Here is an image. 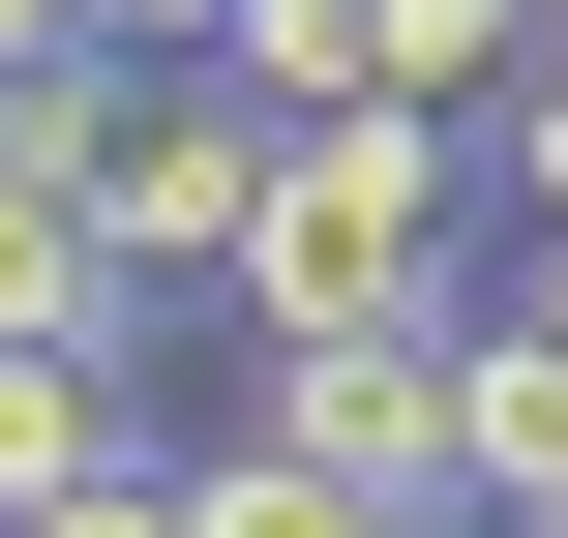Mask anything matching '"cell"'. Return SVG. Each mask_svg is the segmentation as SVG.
<instances>
[{
  "instance_id": "cell-1",
  "label": "cell",
  "mask_w": 568,
  "mask_h": 538,
  "mask_svg": "<svg viewBox=\"0 0 568 538\" xmlns=\"http://www.w3.org/2000/svg\"><path fill=\"white\" fill-rule=\"evenodd\" d=\"M210 300H240V329H389V300H449V90L270 120V210H240Z\"/></svg>"
},
{
  "instance_id": "cell-2",
  "label": "cell",
  "mask_w": 568,
  "mask_h": 538,
  "mask_svg": "<svg viewBox=\"0 0 568 538\" xmlns=\"http://www.w3.org/2000/svg\"><path fill=\"white\" fill-rule=\"evenodd\" d=\"M240 210H270V90H240L210 30H150L120 120H90V240H120V270H240Z\"/></svg>"
},
{
  "instance_id": "cell-3",
  "label": "cell",
  "mask_w": 568,
  "mask_h": 538,
  "mask_svg": "<svg viewBox=\"0 0 568 538\" xmlns=\"http://www.w3.org/2000/svg\"><path fill=\"white\" fill-rule=\"evenodd\" d=\"M270 449H329L359 509L449 538V300H389V329H270V389H240Z\"/></svg>"
},
{
  "instance_id": "cell-4",
  "label": "cell",
  "mask_w": 568,
  "mask_h": 538,
  "mask_svg": "<svg viewBox=\"0 0 568 538\" xmlns=\"http://www.w3.org/2000/svg\"><path fill=\"white\" fill-rule=\"evenodd\" d=\"M449 509L479 538H568V329L539 300H449Z\"/></svg>"
},
{
  "instance_id": "cell-5",
  "label": "cell",
  "mask_w": 568,
  "mask_h": 538,
  "mask_svg": "<svg viewBox=\"0 0 568 538\" xmlns=\"http://www.w3.org/2000/svg\"><path fill=\"white\" fill-rule=\"evenodd\" d=\"M150 419H120V359L90 329H0V509H60V479H120Z\"/></svg>"
},
{
  "instance_id": "cell-6",
  "label": "cell",
  "mask_w": 568,
  "mask_h": 538,
  "mask_svg": "<svg viewBox=\"0 0 568 538\" xmlns=\"http://www.w3.org/2000/svg\"><path fill=\"white\" fill-rule=\"evenodd\" d=\"M210 60H240L270 120H359V90H389V0H210Z\"/></svg>"
},
{
  "instance_id": "cell-7",
  "label": "cell",
  "mask_w": 568,
  "mask_h": 538,
  "mask_svg": "<svg viewBox=\"0 0 568 538\" xmlns=\"http://www.w3.org/2000/svg\"><path fill=\"white\" fill-rule=\"evenodd\" d=\"M0 329H90V359H120V329H150V270H120L60 180H0Z\"/></svg>"
},
{
  "instance_id": "cell-8",
  "label": "cell",
  "mask_w": 568,
  "mask_h": 538,
  "mask_svg": "<svg viewBox=\"0 0 568 538\" xmlns=\"http://www.w3.org/2000/svg\"><path fill=\"white\" fill-rule=\"evenodd\" d=\"M180 538H419V509H359L329 449H270V419H240V449H180Z\"/></svg>"
},
{
  "instance_id": "cell-9",
  "label": "cell",
  "mask_w": 568,
  "mask_h": 538,
  "mask_svg": "<svg viewBox=\"0 0 568 538\" xmlns=\"http://www.w3.org/2000/svg\"><path fill=\"white\" fill-rule=\"evenodd\" d=\"M389 90H539V0H389Z\"/></svg>"
},
{
  "instance_id": "cell-10",
  "label": "cell",
  "mask_w": 568,
  "mask_h": 538,
  "mask_svg": "<svg viewBox=\"0 0 568 538\" xmlns=\"http://www.w3.org/2000/svg\"><path fill=\"white\" fill-rule=\"evenodd\" d=\"M0 538H180V449H120V479H60V509H0Z\"/></svg>"
},
{
  "instance_id": "cell-11",
  "label": "cell",
  "mask_w": 568,
  "mask_h": 538,
  "mask_svg": "<svg viewBox=\"0 0 568 538\" xmlns=\"http://www.w3.org/2000/svg\"><path fill=\"white\" fill-rule=\"evenodd\" d=\"M60 60H120V30H90V0H0V90H60Z\"/></svg>"
},
{
  "instance_id": "cell-12",
  "label": "cell",
  "mask_w": 568,
  "mask_h": 538,
  "mask_svg": "<svg viewBox=\"0 0 568 538\" xmlns=\"http://www.w3.org/2000/svg\"><path fill=\"white\" fill-rule=\"evenodd\" d=\"M509 210H539V240H568V90H509Z\"/></svg>"
},
{
  "instance_id": "cell-13",
  "label": "cell",
  "mask_w": 568,
  "mask_h": 538,
  "mask_svg": "<svg viewBox=\"0 0 568 538\" xmlns=\"http://www.w3.org/2000/svg\"><path fill=\"white\" fill-rule=\"evenodd\" d=\"M90 30H120V60H150V30H210V0H90Z\"/></svg>"
},
{
  "instance_id": "cell-14",
  "label": "cell",
  "mask_w": 568,
  "mask_h": 538,
  "mask_svg": "<svg viewBox=\"0 0 568 538\" xmlns=\"http://www.w3.org/2000/svg\"><path fill=\"white\" fill-rule=\"evenodd\" d=\"M509 300H539V329H568V240H539V270H509Z\"/></svg>"
},
{
  "instance_id": "cell-15",
  "label": "cell",
  "mask_w": 568,
  "mask_h": 538,
  "mask_svg": "<svg viewBox=\"0 0 568 538\" xmlns=\"http://www.w3.org/2000/svg\"><path fill=\"white\" fill-rule=\"evenodd\" d=\"M539 90H568V0H539Z\"/></svg>"
}]
</instances>
